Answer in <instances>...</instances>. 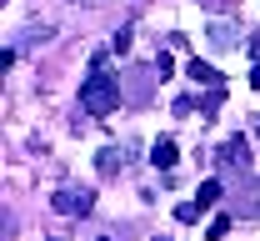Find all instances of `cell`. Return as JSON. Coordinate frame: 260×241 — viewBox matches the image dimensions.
<instances>
[{"label": "cell", "mask_w": 260, "mask_h": 241, "mask_svg": "<svg viewBox=\"0 0 260 241\" xmlns=\"http://www.w3.org/2000/svg\"><path fill=\"white\" fill-rule=\"evenodd\" d=\"M255 136H260V121H255Z\"/></svg>", "instance_id": "16"}, {"label": "cell", "mask_w": 260, "mask_h": 241, "mask_svg": "<svg viewBox=\"0 0 260 241\" xmlns=\"http://www.w3.org/2000/svg\"><path fill=\"white\" fill-rule=\"evenodd\" d=\"M120 81H110L105 66H90V81H80V105L90 111V116H110V111H120Z\"/></svg>", "instance_id": "1"}, {"label": "cell", "mask_w": 260, "mask_h": 241, "mask_svg": "<svg viewBox=\"0 0 260 241\" xmlns=\"http://www.w3.org/2000/svg\"><path fill=\"white\" fill-rule=\"evenodd\" d=\"M110 50H120V56H125V50H130V31H125V25L115 31V40H110Z\"/></svg>", "instance_id": "12"}, {"label": "cell", "mask_w": 260, "mask_h": 241, "mask_svg": "<svg viewBox=\"0 0 260 241\" xmlns=\"http://www.w3.org/2000/svg\"><path fill=\"white\" fill-rule=\"evenodd\" d=\"M90 206H95L90 191H60L55 196V211H65V216H90Z\"/></svg>", "instance_id": "2"}, {"label": "cell", "mask_w": 260, "mask_h": 241, "mask_svg": "<svg viewBox=\"0 0 260 241\" xmlns=\"http://www.w3.org/2000/svg\"><path fill=\"white\" fill-rule=\"evenodd\" d=\"M215 166H240V171H245V141H240V136H230L225 146L215 151Z\"/></svg>", "instance_id": "3"}, {"label": "cell", "mask_w": 260, "mask_h": 241, "mask_svg": "<svg viewBox=\"0 0 260 241\" xmlns=\"http://www.w3.org/2000/svg\"><path fill=\"white\" fill-rule=\"evenodd\" d=\"M200 201H180V206H175V221H185V226H190V221H200Z\"/></svg>", "instance_id": "8"}, {"label": "cell", "mask_w": 260, "mask_h": 241, "mask_svg": "<svg viewBox=\"0 0 260 241\" xmlns=\"http://www.w3.org/2000/svg\"><path fill=\"white\" fill-rule=\"evenodd\" d=\"M120 171V151H100V176H115Z\"/></svg>", "instance_id": "10"}, {"label": "cell", "mask_w": 260, "mask_h": 241, "mask_svg": "<svg viewBox=\"0 0 260 241\" xmlns=\"http://www.w3.org/2000/svg\"><path fill=\"white\" fill-rule=\"evenodd\" d=\"M170 70H175V61H170V56H155V75H160V81L170 75Z\"/></svg>", "instance_id": "13"}, {"label": "cell", "mask_w": 260, "mask_h": 241, "mask_svg": "<svg viewBox=\"0 0 260 241\" xmlns=\"http://www.w3.org/2000/svg\"><path fill=\"white\" fill-rule=\"evenodd\" d=\"M250 86H255V91H260V61H255V66H250Z\"/></svg>", "instance_id": "15"}, {"label": "cell", "mask_w": 260, "mask_h": 241, "mask_svg": "<svg viewBox=\"0 0 260 241\" xmlns=\"http://www.w3.org/2000/svg\"><path fill=\"white\" fill-rule=\"evenodd\" d=\"M190 81H200V86L210 91V86H220L225 75H220V70H215V66H205V61H190Z\"/></svg>", "instance_id": "5"}, {"label": "cell", "mask_w": 260, "mask_h": 241, "mask_svg": "<svg viewBox=\"0 0 260 241\" xmlns=\"http://www.w3.org/2000/svg\"><path fill=\"white\" fill-rule=\"evenodd\" d=\"M150 161H155V171H170V166H175V141H170V136H165V141H155Z\"/></svg>", "instance_id": "4"}, {"label": "cell", "mask_w": 260, "mask_h": 241, "mask_svg": "<svg viewBox=\"0 0 260 241\" xmlns=\"http://www.w3.org/2000/svg\"><path fill=\"white\" fill-rule=\"evenodd\" d=\"M225 231H230V216H215V221H210V231H205V236H210V241H225Z\"/></svg>", "instance_id": "11"}, {"label": "cell", "mask_w": 260, "mask_h": 241, "mask_svg": "<svg viewBox=\"0 0 260 241\" xmlns=\"http://www.w3.org/2000/svg\"><path fill=\"white\" fill-rule=\"evenodd\" d=\"M245 50H250V61H260V35H250V40H245Z\"/></svg>", "instance_id": "14"}, {"label": "cell", "mask_w": 260, "mask_h": 241, "mask_svg": "<svg viewBox=\"0 0 260 241\" xmlns=\"http://www.w3.org/2000/svg\"><path fill=\"white\" fill-rule=\"evenodd\" d=\"M245 216H260V181L245 186Z\"/></svg>", "instance_id": "9"}, {"label": "cell", "mask_w": 260, "mask_h": 241, "mask_svg": "<svg viewBox=\"0 0 260 241\" xmlns=\"http://www.w3.org/2000/svg\"><path fill=\"white\" fill-rule=\"evenodd\" d=\"M195 201H200V206H215V201H220V181H215V176H210V181H200Z\"/></svg>", "instance_id": "6"}, {"label": "cell", "mask_w": 260, "mask_h": 241, "mask_svg": "<svg viewBox=\"0 0 260 241\" xmlns=\"http://www.w3.org/2000/svg\"><path fill=\"white\" fill-rule=\"evenodd\" d=\"M210 45L230 50V45H235V31H230V25H210Z\"/></svg>", "instance_id": "7"}]
</instances>
